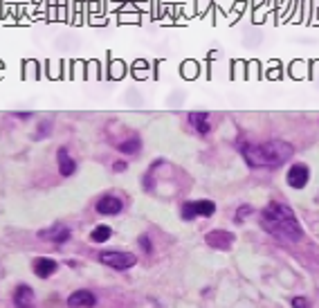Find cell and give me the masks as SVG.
I'll return each instance as SVG.
<instances>
[{"mask_svg":"<svg viewBox=\"0 0 319 308\" xmlns=\"http://www.w3.org/2000/svg\"><path fill=\"white\" fill-rule=\"evenodd\" d=\"M261 227L268 234L276 236L279 241L288 243H299L303 241V227L297 221L292 207H288L286 202L272 200L261 210Z\"/></svg>","mask_w":319,"mask_h":308,"instance_id":"1","label":"cell"},{"mask_svg":"<svg viewBox=\"0 0 319 308\" xmlns=\"http://www.w3.org/2000/svg\"><path fill=\"white\" fill-rule=\"evenodd\" d=\"M240 155L252 169H276L295 155V146L283 140H270L261 144H240Z\"/></svg>","mask_w":319,"mask_h":308,"instance_id":"2","label":"cell"},{"mask_svg":"<svg viewBox=\"0 0 319 308\" xmlns=\"http://www.w3.org/2000/svg\"><path fill=\"white\" fill-rule=\"evenodd\" d=\"M216 214V202L200 198V200H187L180 207V216L182 221H196V218H209Z\"/></svg>","mask_w":319,"mask_h":308,"instance_id":"3","label":"cell"},{"mask_svg":"<svg viewBox=\"0 0 319 308\" xmlns=\"http://www.w3.org/2000/svg\"><path fill=\"white\" fill-rule=\"evenodd\" d=\"M99 261L113 270H130L137 263V257L133 252H122V250H106L99 254Z\"/></svg>","mask_w":319,"mask_h":308,"instance_id":"4","label":"cell"},{"mask_svg":"<svg viewBox=\"0 0 319 308\" xmlns=\"http://www.w3.org/2000/svg\"><path fill=\"white\" fill-rule=\"evenodd\" d=\"M308 180H310V166L303 162H295L286 174V182L292 189H303L308 185Z\"/></svg>","mask_w":319,"mask_h":308,"instance_id":"5","label":"cell"},{"mask_svg":"<svg viewBox=\"0 0 319 308\" xmlns=\"http://www.w3.org/2000/svg\"><path fill=\"white\" fill-rule=\"evenodd\" d=\"M205 241H207L209 248L227 252V250H232V245H234V241H236V236H234L232 232H227V229H214V232H207L205 234Z\"/></svg>","mask_w":319,"mask_h":308,"instance_id":"6","label":"cell"},{"mask_svg":"<svg viewBox=\"0 0 319 308\" xmlns=\"http://www.w3.org/2000/svg\"><path fill=\"white\" fill-rule=\"evenodd\" d=\"M95 210H97V214H101V216H117V214H122V210H124V200L113 194H106L97 200Z\"/></svg>","mask_w":319,"mask_h":308,"instance_id":"7","label":"cell"},{"mask_svg":"<svg viewBox=\"0 0 319 308\" xmlns=\"http://www.w3.org/2000/svg\"><path fill=\"white\" fill-rule=\"evenodd\" d=\"M39 238H45V241H52L56 245H63V243H67L72 238V229L65 227V225H61V223H56V225H52L48 229H41Z\"/></svg>","mask_w":319,"mask_h":308,"instance_id":"8","label":"cell"},{"mask_svg":"<svg viewBox=\"0 0 319 308\" xmlns=\"http://www.w3.org/2000/svg\"><path fill=\"white\" fill-rule=\"evenodd\" d=\"M67 306L70 308H92V306H97V297H95V292L88 288L75 290L67 297Z\"/></svg>","mask_w":319,"mask_h":308,"instance_id":"9","label":"cell"},{"mask_svg":"<svg viewBox=\"0 0 319 308\" xmlns=\"http://www.w3.org/2000/svg\"><path fill=\"white\" fill-rule=\"evenodd\" d=\"M34 304H36L34 290L27 284L16 286V290H14V308H34Z\"/></svg>","mask_w":319,"mask_h":308,"instance_id":"10","label":"cell"},{"mask_svg":"<svg viewBox=\"0 0 319 308\" xmlns=\"http://www.w3.org/2000/svg\"><path fill=\"white\" fill-rule=\"evenodd\" d=\"M56 164H59V174L63 178H70V176L77 174V162L70 158L65 146H59V151H56Z\"/></svg>","mask_w":319,"mask_h":308,"instance_id":"11","label":"cell"},{"mask_svg":"<svg viewBox=\"0 0 319 308\" xmlns=\"http://www.w3.org/2000/svg\"><path fill=\"white\" fill-rule=\"evenodd\" d=\"M32 268H34V275L36 277H41V279H48V277H52V275L56 272L59 263H56V259H52V257H39V259H34Z\"/></svg>","mask_w":319,"mask_h":308,"instance_id":"12","label":"cell"},{"mask_svg":"<svg viewBox=\"0 0 319 308\" xmlns=\"http://www.w3.org/2000/svg\"><path fill=\"white\" fill-rule=\"evenodd\" d=\"M189 124L196 128V133H200V135H209V130H211L209 113H205V111H193V113H189Z\"/></svg>","mask_w":319,"mask_h":308,"instance_id":"13","label":"cell"},{"mask_svg":"<svg viewBox=\"0 0 319 308\" xmlns=\"http://www.w3.org/2000/svg\"><path fill=\"white\" fill-rule=\"evenodd\" d=\"M117 149L122 151L124 155H135L139 149H142V140H139L137 135H133V138H128V140H124V142H119Z\"/></svg>","mask_w":319,"mask_h":308,"instance_id":"14","label":"cell"},{"mask_svg":"<svg viewBox=\"0 0 319 308\" xmlns=\"http://www.w3.org/2000/svg\"><path fill=\"white\" fill-rule=\"evenodd\" d=\"M111 236H113V227L111 225H97L90 232V241L92 243H106Z\"/></svg>","mask_w":319,"mask_h":308,"instance_id":"15","label":"cell"},{"mask_svg":"<svg viewBox=\"0 0 319 308\" xmlns=\"http://www.w3.org/2000/svg\"><path fill=\"white\" fill-rule=\"evenodd\" d=\"M50 130H52V119H43V122L39 124V128H36L34 140H43V138H48Z\"/></svg>","mask_w":319,"mask_h":308,"instance_id":"16","label":"cell"},{"mask_svg":"<svg viewBox=\"0 0 319 308\" xmlns=\"http://www.w3.org/2000/svg\"><path fill=\"white\" fill-rule=\"evenodd\" d=\"M252 212H254V207H252V205H240V207H238V212H236V223H243Z\"/></svg>","mask_w":319,"mask_h":308,"instance_id":"17","label":"cell"},{"mask_svg":"<svg viewBox=\"0 0 319 308\" xmlns=\"http://www.w3.org/2000/svg\"><path fill=\"white\" fill-rule=\"evenodd\" d=\"M292 308H312V301L308 297H292Z\"/></svg>","mask_w":319,"mask_h":308,"instance_id":"18","label":"cell"},{"mask_svg":"<svg viewBox=\"0 0 319 308\" xmlns=\"http://www.w3.org/2000/svg\"><path fill=\"white\" fill-rule=\"evenodd\" d=\"M137 243H139V248H142L146 254H151V252H153V243H151V238L146 236V234H142V236L137 238Z\"/></svg>","mask_w":319,"mask_h":308,"instance_id":"19","label":"cell"},{"mask_svg":"<svg viewBox=\"0 0 319 308\" xmlns=\"http://www.w3.org/2000/svg\"><path fill=\"white\" fill-rule=\"evenodd\" d=\"M113 169H115V171H117V174H122V171H126V169H128V164H126V162H124V160H117V162H115V164H113Z\"/></svg>","mask_w":319,"mask_h":308,"instance_id":"20","label":"cell"},{"mask_svg":"<svg viewBox=\"0 0 319 308\" xmlns=\"http://www.w3.org/2000/svg\"><path fill=\"white\" fill-rule=\"evenodd\" d=\"M14 115H16L18 119H29V117H32V113H14Z\"/></svg>","mask_w":319,"mask_h":308,"instance_id":"21","label":"cell"}]
</instances>
